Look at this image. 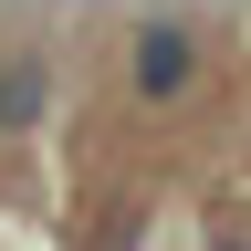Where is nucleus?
<instances>
[{"instance_id":"2","label":"nucleus","mask_w":251,"mask_h":251,"mask_svg":"<svg viewBox=\"0 0 251 251\" xmlns=\"http://www.w3.org/2000/svg\"><path fill=\"white\" fill-rule=\"evenodd\" d=\"M42 105H52V74H42V52H0V136L42 126Z\"/></svg>"},{"instance_id":"1","label":"nucleus","mask_w":251,"mask_h":251,"mask_svg":"<svg viewBox=\"0 0 251 251\" xmlns=\"http://www.w3.org/2000/svg\"><path fill=\"white\" fill-rule=\"evenodd\" d=\"M199 31H188V21H136V31H126V84H136L147 94V105H178V94L188 84H199Z\"/></svg>"}]
</instances>
